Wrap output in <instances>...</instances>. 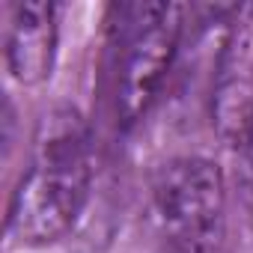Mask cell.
Masks as SVG:
<instances>
[{
	"mask_svg": "<svg viewBox=\"0 0 253 253\" xmlns=\"http://www.w3.org/2000/svg\"><path fill=\"white\" fill-rule=\"evenodd\" d=\"M6 69L15 84L39 86L51 78L60 45V6L18 3L6 24Z\"/></svg>",
	"mask_w": 253,
	"mask_h": 253,
	"instance_id": "277c9868",
	"label": "cell"
},
{
	"mask_svg": "<svg viewBox=\"0 0 253 253\" xmlns=\"http://www.w3.org/2000/svg\"><path fill=\"white\" fill-rule=\"evenodd\" d=\"M182 33L185 9L176 3H134L119 9L113 110L122 128L140 122L158 101L173 72Z\"/></svg>",
	"mask_w": 253,
	"mask_h": 253,
	"instance_id": "7a4b0ae2",
	"label": "cell"
},
{
	"mask_svg": "<svg viewBox=\"0 0 253 253\" xmlns=\"http://www.w3.org/2000/svg\"><path fill=\"white\" fill-rule=\"evenodd\" d=\"M226 182L214 161L185 155L152 179V211L173 253H211L223 226Z\"/></svg>",
	"mask_w": 253,
	"mask_h": 253,
	"instance_id": "3957f363",
	"label": "cell"
},
{
	"mask_svg": "<svg viewBox=\"0 0 253 253\" xmlns=\"http://www.w3.org/2000/svg\"><path fill=\"white\" fill-rule=\"evenodd\" d=\"M89 194V140L78 113L63 110L48 119L33 164L12 191L6 229L24 247H48L78 226Z\"/></svg>",
	"mask_w": 253,
	"mask_h": 253,
	"instance_id": "6da1fadb",
	"label": "cell"
}]
</instances>
